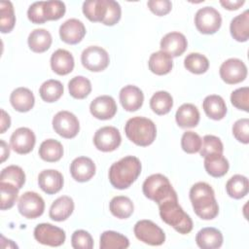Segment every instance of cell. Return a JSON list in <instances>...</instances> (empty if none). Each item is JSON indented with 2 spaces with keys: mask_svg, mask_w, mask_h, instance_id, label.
<instances>
[{
  "mask_svg": "<svg viewBox=\"0 0 249 249\" xmlns=\"http://www.w3.org/2000/svg\"><path fill=\"white\" fill-rule=\"evenodd\" d=\"M190 199L195 213L202 220H212L219 213V206L212 187L205 182H197L190 190Z\"/></svg>",
  "mask_w": 249,
  "mask_h": 249,
  "instance_id": "6da1fadb",
  "label": "cell"
},
{
  "mask_svg": "<svg viewBox=\"0 0 249 249\" xmlns=\"http://www.w3.org/2000/svg\"><path fill=\"white\" fill-rule=\"evenodd\" d=\"M141 168V162L138 158L126 156L110 166L109 181L116 189H127L138 178Z\"/></svg>",
  "mask_w": 249,
  "mask_h": 249,
  "instance_id": "7a4b0ae2",
  "label": "cell"
},
{
  "mask_svg": "<svg viewBox=\"0 0 249 249\" xmlns=\"http://www.w3.org/2000/svg\"><path fill=\"white\" fill-rule=\"evenodd\" d=\"M159 210L161 220L179 233L187 234L193 230V221L179 205L178 198L162 201L159 204Z\"/></svg>",
  "mask_w": 249,
  "mask_h": 249,
  "instance_id": "3957f363",
  "label": "cell"
},
{
  "mask_svg": "<svg viewBox=\"0 0 249 249\" xmlns=\"http://www.w3.org/2000/svg\"><path fill=\"white\" fill-rule=\"evenodd\" d=\"M126 137L137 146L146 147L151 145L157 136V127L154 122L144 117L130 118L125 125Z\"/></svg>",
  "mask_w": 249,
  "mask_h": 249,
  "instance_id": "277c9868",
  "label": "cell"
},
{
  "mask_svg": "<svg viewBox=\"0 0 249 249\" xmlns=\"http://www.w3.org/2000/svg\"><path fill=\"white\" fill-rule=\"evenodd\" d=\"M142 191L147 198L154 200L158 205L164 200L177 198V194L168 178L160 173L147 177L143 183Z\"/></svg>",
  "mask_w": 249,
  "mask_h": 249,
  "instance_id": "5b68a950",
  "label": "cell"
},
{
  "mask_svg": "<svg viewBox=\"0 0 249 249\" xmlns=\"http://www.w3.org/2000/svg\"><path fill=\"white\" fill-rule=\"evenodd\" d=\"M136 238L146 244L158 246L165 241L163 231L151 220H140L133 229Z\"/></svg>",
  "mask_w": 249,
  "mask_h": 249,
  "instance_id": "8992f818",
  "label": "cell"
},
{
  "mask_svg": "<svg viewBox=\"0 0 249 249\" xmlns=\"http://www.w3.org/2000/svg\"><path fill=\"white\" fill-rule=\"evenodd\" d=\"M195 24L196 29L202 34L216 33L222 24L220 13L213 7L200 8L195 16Z\"/></svg>",
  "mask_w": 249,
  "mask_h": 249,
  "instance_id": "52a82bcc",
  "label": "cell"
},
{
  "mask_svg": "<svg viewBox=\"0 0 249 249\" xmlns=\"http://www.w3.org/2000/svg\"><path fill=\"white\" fill-rule=\"evenodd\" d=\"M83 66L92 72H100L109 65V54L101 47L89 46L85 49L81 54Z\"/></svg>",
  "mask_w": 249,
  "mask_h": 249,
  "instance_id": "ba28073f",
  "label": "cell"
},
{
  "mask_svg": "<svg viewBox=\"0 0 249 249\" xmlns=\"http://www.w3.org/2000/svg\"><path fill=\"white\" fill-rule=\"evenodd\" d=\"M53 127L61 137L71 139L78 134L80 124L73 113L69 111H59L53 119Z\"/></svg>",
  "mask_w": 249,
  "mask_h": 249,
  "instance_id": "9c48e42d",
  "label": "cell"
},
{
  "mask_svg": "<svg viewBox=\"0 0 249 249\" xmlns=\"http://www.w3.org/2000/svg\"><path fill=\"white\" fill-rule=\"evenodd\" d=\"M18 209L23 217L27 219H36L44 213L45 201L37 193L25 192L18 199Z\"/></svg>",
  "mask_w": 249,
  "mask_h": 249,
  "instance_id": "30bf717a",
  "label": "cell"
},
{
  "mask_svg": "<svg viewBox=\"0 0 249 249\" xmlns=\"http://www.w3.org/2000/svg\"><path fill=\"white\" fill-rule=\"evenodd\" d=\"M34 237L41 244L57 247L64 243L66 235L62 229L49 223H42L35 227Z\"/></svg>",
  "mask_w": 249,
  "mask_h": 249,
  "instance_id": "8fae6325",
  "label": "cell"
},
{
  "mask_svg": "<svg viewBox=\"0 0 249 249\" xmlns=\"http://www.w3.org/2000/svg\"><path fill=\"white\" fill-rule=\"evenodd\" d=\"M220 77L229 85L238 84L247 77V67L245 63L238 58H229L220 66Z\"/></svg>",
  "mask_w": 249,
  "mask_h": 249,
  "instance_id": "7c38bea8",
  "label": "cell"
},
{
  "mask_svg": "<svg viewBox=\"0 0 249 249\" xmlns=\"http://www.w3.org/2000/svg\"><path fill=\"white\" fill-rule=\"evenodd\" d=\"M121 133L115 126H103L97 129L93 136L94 146L101 152L115 151L121 145Z\"/></svg>",
  "mask_w": 249,
  "mask_h": 249,
  "instance_id": "4fadbf2b",
  "label": "cell"
},
{
  "mask_svg": "<svg viewBox=\"0 0 249 249\" xmlns=\"http://www.w3.org/2000/svg\"><path fill=\"white\" fill-rule=\"evenodd\" d=\"M10 143L12 149L20 155L30 153L36 143L34 132L28 127H18L11 135Z\"/></svg>",
  "mask_w": 249,
  "mask_h": 249,
  "instance_id": "5bb4252c",
  "label": "cell"
},
{
  "mask_svg": "<svg viewBox=\"0 0 249 249\" xmlns=\"http://www.w3.org/2000/svg\"><path fill=\"white\" fill-rule=\"evenodd\" d=\"M117 109L116 101L110 95L97 96L89 105L90 114L98 120L112 119L116 115Z\"/></svg>",
  "mask_w": 249,
  "mask_h": 249,
  "instance_id": "9a60e30c",
  "label": "cell"
},
{
  "mask_svg": "<svg viewBox=\"0 0 249 249\" xmlns=\"http://www.w3.org/2000/svg\"><path fill=\"white\" fill-rule=\"evenodd\" d=\"M86 35L84 23L77 18H69L59 27L60 39L70 45L78 44Z\"/></svg>",
  "mask_w": 249,
  "mask_h": 249,
  "instance_id": "2e32d148",
  "label": "cell"
},
{
  "mask_svg": "<svg viewBox=\"0 0 249 249\" xmlns=\"http://www.w3.org/2000/svg\"><path fill=\"white\" fill-rule=\"evenodd\" d=\"M188 46L187 39L180 32H169L160 40V49L162 52L169 54L171 57L180 56L184 53Z\"/></svg>",
  "mask_w": 249,
  "mask_h": 249,
  "instance_id": "e0dca14e",
  "label": "cell"
},
{
  "mask_svg": "<svg viewBox=\"0 0 249 249\" xmlns=\"http://www.w3.org/2000/svg\"><path fill=\"white\" fill-rule=\"evenodd\" d=\"M70 173L74 180L78 182H87L95 174V164L88 157H78L70 164Z\"/></svg>",
  "mask_w": 249,
  "mask_h": 249,
  "instance_id": "ac0fdd59",
  "label": "cell"
},
{
  "mask_svg": "<svg viewBox=\"0 0 249 249\" xmlns=\"http://www.w3.org/2000/svg\"><path fill=\"white\" fill-rule=\"evenodd\" d=\"M120 101L125 111L134 112L142 107L144 94L138 87L127 85L120 91Z\"/></svg>",
  "mask_w": 249,
  "mask_h": 249,
  "instance_id": "d6986e66",
  "label": "cell"
},
{
  "mask_svg": "<svg viewBox=\"0 0 249 249\" xmlns=\"http://www.w3.org/2000/svg\"><path fill=\"white\" fill-rule=\"evenodd\" d=\"M38 184L46 194L54 195L63 187V176L55 169H45L38 176Z\"/></svg>",
  "mask_w": 249,
  "mask_h": 249,
  "instance_id": "ffe728a7",
  "label": "cell"
},
{
  "mask_svg": "<svg viewBox=\"0 0 249 249\" xmlns=\"http://www.w3.org/2000/svg\"><path fill=\"white\" fill-rule=\"evenodd\" d=\"M51 67L57 75H67L74 68V57L68 51L58 49L51 56Z\"/></svg>",
  "mask_w": 249,
  "mask_h": 249,
  "instance_id": "44dd1931",
  "label": "cell"
},
{
  "mask_svg": "<svg viewBox=\"0 0 249 249\" xmlns=\"http://www.w3.org/2000/svg\"><path fill=\"white\" fill-rule=\"evenodd\" d=\"M74 210V201L68 196L57 197L51 205L49 215L50 218L56 222L65 221L70 217Z\"/></svg>",
  "mask_w": 249,
  "mask_h": 249,
  "instance_id": "7402d4cb",
  "label": "cell"
},
{
  "mask_svg": "<svg viewBox=\"0 0 249 249\" xmlns=\"http://www.w3.org/2000/svg\"><path fill=\"white\" fill-rule=\"evenodd\" d=\"M196 241L199 248L216 249L223 244V234L216 228H203L196 233Z\"/></svg>",
  "mask_w": 249,
  "mask_h": 249,
  "instance_id": "603a6c76",
  "label": "cell"
},
{
  "mask_svg": "<svg viewBox=\"0 0 249 249\" xmlns=\"http://www.w3.org/2000/svg\"><path fill=\"white\" fill-rule=\"evenodd\" d=\"M10 102L15 110L24 113L31 110L35 103L33 92L27 88H18L10 95Z\"/></svg>",
  "mask_w": 249,
  "mask_h": 249,
  "instance_id": "cb8c5ba5",
  "label": "cell"
},
{
  "mask_svg": "<svg viewBox=\"0 0 249 249\" xmlns=\"http://www.w3.org/2000/svg\"><path fill=\"white\" fill-rule=\"evenodd\" d=\"M199 118L198 109L191 103L182 104L175 114L176 123L182 128L196 126L198 124Z\"/></svg>",
  "mask_w": 249,
  "mask_h": 249,
  "instance_id": "d4e9b609",
  "label": "cell"
},
{
  "mask_svg": "<svg viewBox=\"0 0 249 249\" xmlns=\"http://www.w3.org/2000/svg\"><path fill=\"white\" fill-rule=\"evenodd\" d=\"M202 108L208 118L220 121L224 119L227 114V105L222 96L211 94L204 98Z\"/></svg>",
  "mask_w": 249,
  "mask_h": 249,
  "instance_id": "484cf974",
  "label": "cell"
},
{
  "mask_svg": "<svg viewBox=\"0 0 249 249\" xmlns=\"http://www.w3.org/2000/svg\"><path fill=\"white\" fill-rule=\"evenodd\" d=\"M149 69L156 75L168 74L173 67L172 57L162 51L153 53L148 61Z\"/></svg>",
  "mask_w": 249,
  "mask_h": 249,
  "instance_id": "4316f807",
  "label": "cell"
},
{
  "mask_svg": "<svg viewBox=\"0 0 249 249\" xmlns=\"http://www.w3.org/2000/svg\"><path fill=\"white\" fill-rule=\"evenodd\" d=\"M230 31L232 38L238 42H246L249 38V11L234 17L230 24Z\"/></svg>",
  "mask_w": 249,
  "mask_h": 249,
  "instance_id": "83f0119b",
  "label": "cell"
},
{
  "mask_svg": "<svg viewBox=\"0 0 249 249\" xmlns=\"http://www.w3.org/2000/svg\"><path fill=\"white\" fill-rule=\"evenodd\" d=\"M53 39L51 33L44 28H37L30 32L27 43L30 50L34 53H44L48 51L52 45Z\"/></svg>",
  "mask_w": 249,
  "mask_h": 249,
  "instance_id": "f1b7e54d",
  "label": "cell"
},
{
  "mask_svg": "<svg viewBox=\"0 0 249 249\" xmlns=\"http://www.w3.org/2000/svg\"><path fill=\"white\" fill-rule=\"evenodd\" d=\"M108 0H88L83 4V13L88 19L102 22L107 15Z\"/></svg>",
  "mask_w": 249,
  "mask_h": 249,
  "instance_id": "f546056e",
  "label": "cell"
},
{
  "mask_svg": "<svg viewBox=\"0 0 249 249\" xmlns=\"http://www.w3.org/2000/svg\"><path fill=\"white\" fill-rule=\"evenodd\" d=\"M230 164L223 154H212L204 158V168L212 177H222L229 170Z\"/></svg>",
  "mask_w": 249,
  "mask_h": 249,
  "instance_id": "4dcf8cb0",
  "label": "cell"
},
{
  "mask_svg": "<svg viewBox=\"0 0 249 249\" xmlns=\"http://www.w3.org/2000/svg\"><path fill=\"white\" fill-rule=\"evenodd\" d=\"M39 156L48 162L58 161L63 156L62 144L55 139H47L40 145Z\"/></svg>",
  "mask_w": 249,
  "mask_h": 249,
  "instance_id": "1f68e13d",
  "label": "cell"
},
{
  "mask_svg": "<svg viewBox=\"0 0 249 249\" xmlns=\"http://www.w3.org/2000/svg\"><path fill=\"white\" fill-rule=\"evenodd\" d=\"M226 191L228 195L234 199L244 197L249 192V182L247 177L240 174L233 175L228 180L226 184Z\"/></svg>",
  "mask_w": 249,
  "mask_h": 249,
  "instance_id": "d6a6232c",
  "label": "cell"
},
{
  "mask_svg": "<svg viewBox=\"0 0 249 249\" xmlns=\"http://www.w3.org/2000/svg\"><path fill=\"white\" fill-rule=\"evenodd\" d=\"M109 209L115 217L119 219H126L133 213L134 205L129 197L124 196H117L111 199Z\"/></svg>",
  "mask_w": 249,
  "mask_h": 249,
  "instance_id": "836d02e7",
  "label": "cell"
},
{
  "mask_svg": "<svg viewBox=\"0 0 249 249\" xmlns=\"http://www.w3.org/2000/svg\"><path fill=\"white\" fill-rule=\"evenodd\" d=\"M129 246L126 236L114 231H106L100 235V249H124Z\"/></svg>",
  "mask_w": 249,
  "mask_h": 249,
  "instance_id": "e575fe53",
  "label": "cell"
},
{
  "mask_svg": "<svg viewBox=\"0 0 249 249\" xmlns=\"http://www.w3.org/2000/svg\"><path fill=\"white\" fill-rule=\"evenodd\" d=\"M63 90V85L59 81L51 79L41 85L39 94L44 101L52 103L57 101L61 97Z\"/></svg>",
  "mask_w": 249,
  "mask_h": 249,
  "instance_id": "d590c367",
  "label": "cell"
},
{
  "mask_svg": "<svg viewBox=\"0 0 249 249\" xmlns=\"http://www.w3.org/2000/svg\"><path fill=\"white\" fill-rule=\"evenodd\" d=\"M173 106V98L171 94L164 90L157 91L150 99V107L157 115L167 114Z\"/></svg>",
  "mask_w": 249,
  "mask_h": 249,
  "instance_id": "8d00e7d4",
  "label": "cell"
},
{
  "mask_svg": "<svg viewBox=\"0 0 249 249\" xmlns=\"http://www.w3.org/2000/svg\"><path fill=\"white\" fill-rule=\"evenodd\" d=\"M69 93L76 99L86 98L91 91L90 81L84 76H76L68 83Z\"/></svg>",
  "mask_w": 249,
  "mask_h": 249,
  "instance_id": "74e56055",
  "label": "cell"
},
{
  "mask_svg": "<svg viewBox=\"0 0 249 249\" xmlns=\"http://www.w3.org/2000/svg\"><path fill=\"white\" fill-rule=\"evenodd\" d=\"M184 66L194 74H203L209 68L208 58L198 53H191L184 59Z\"/></svg>",
  "mask_w": 249,
  "mask_h": 249,
  "instance_id": "f35d334b",
  "label": "cell"
},
{
  "mask_svg": "<svg viewBox=\"0 0 249 249\" xmlns=\"http://www.w3.org/2000/svg\"><path fill=\"white\" fill-rule=\"evenodd\" d=\"M16 23L14 7L10 1L0 2V29L2 33H9Z\"/></svg>",
  "mask_w": 249,
  "mask_h": 249,
  "instance_id": "ab89813d",
  "label": "cell"
},
{
  "mask_svg": "<svg viewBox=\"0 0 249 249\" xmlns=\"http://www.w3.org/2000/svg\"><path fill=\"white\" fill-rule=\"evenodd\" d=\"M0 182H7L20 189L25 183V173L22 168L18 165H9L2 169Z\"/></svg>",
  "mask_w": 249,
  "mask_h": 249,
  "instance_id": "60d3db41",
  "label": "cell"
},
{
  "mask_svg": "<svg viewBox=\"0 0 249 249\" xmlns=\"http://www.w3.org/2000/svg\"><path fill=\"white\" fill-rule=\"evenodd\" d=\"M18 188L15 185L7 183V182H0V192H1V201H0V208L1 210L10 209L14 206L18 199Z\"/></svg>",
  "mask_w": 249,
  "mask_h": 249,
  "instance_id": "b9f144b4",
  "label": "cell"
},
{
  "mask_svg": "<svg viewBox=\"0 0 249 249\" xmlns=\"http://www.w3.org/2000/svg\"><path fill=\"white\" fill-rule=\"evenodd\" d=\"M65 11H66L65 4L62 1H58V0L44 1L43 14L46 21L59 19L64 16Z\"/></svg>",
  "mask_w": 249,
  "mask_h": 249,
  "instance_id": "7bdbcfd3",
  "label": "cell"
},
{
  "mask_svg": "<svg viewBox=\"0 0 249 249\" xmlns=\"http://www.w3.org/2000/svg\"><path fill=\"white\" fill-rule=\"evenodd\" d=\"M224 146L221 139L215 135L207 134L203 137L199 150L200 156L205 158L212 154H223Z\"/></svg>",
  "mask_w": 249,
  "mask_h": 249,
  "instance_id": "ee69618b",
  "label": "cell"
},
{
  "mask_svg": "<svg viewBox=\"0 0 249 249\" xmlns=\"http://www.w3.org/2000/svg\"><path fill=\"white\" fill-rule=\"evenodd\" d=\"M200 136L194 131H186L181 138V147L187 154H195L200 150L201 147Z\"/></svg>",
  "mask_w": 249,
  "mask_h": 249,
  "instance_id": "f6af8a7d",
  "label": "cell"
},
{
  "mask_svg": "<svg viewBox=\"0 0 249 249\" xmlns=\"http://www.w3.org/2000/svg\"><path fill=\"white\" fill-rule=\"evenodd\" d=\"M231 104L245 112H249V88L243 87L233 90L231 94Z\"/></svg>",
  "mask_w": 249,
  "mask_h": 249,
  "instance_id": "bcb514c9",
  "label": "cell"
},
{
  "mask_svg": "<svg viewBox=\"0 0 249 249\" xmlns=\"http://www.w3.org/2000/svg\"><path fill=\"white\" fill-rule=\"evenodd\" d=\"M71 245L75 249H91L93 247V239L87 231L77 230L71 236Z\"/></svg>",
  "mask_w": 249,
  "mask_h": 249,
  "instance_id": "7dc6e473",
  "label": "cell"
},
{
  "mask_svg": "<svg viewBox=\"0 0 249 249\" xmlns=\"http://www.w3.org/2000/svg\"><path fill=\"white\" fill-rule=\"evenodd\" d=\"M232 134L235 139L243 144L249 142V120L247 118L237 120L232 125Z\"/></svg>",
  "mask_w": 249,
  "mask_h": 249,
  "instance_id": "c3c4849f",
  "label": "cell"
},
{
  "mask_svg": "<svg viewBox=\"0 0 249 249\" xmlns=\"http://www.w3.org/2000/svg\"><path fill=\"white\" fill-rule=\"evenodd\" d=\"M121 16H122V9L120 4L114 0H108L107 15L104 20L102 21V23L109 26L115 25L121 19Z\"/></svg>",
  "mask_w": 249,
  "mask_h": 249,
  "instance_id": "681fc988",
  "label": "cell"
},
{
  "mask_svg": "<svg viewBox=\"0 0 249 249\" xmlns=\"http://www.w3.org/2000/svg\"><path fill=\"white\" fill-rule=\"evenodd\" d=\"M147 5L150 11L159 17L167 15L172 9V3L169 0H150Z\"/></svg>",
  "mask_w": 249,
  "mask_h": 249,
  "instance_id": "f907efd6",
  "label": "cell"
},
{
  "mask_svg": "<svg viewBox=\"0 0 249 249\" xmlns=\"http://www.w3.org/2000/svg\"><path fill=\"white\" fill-rule=\"evenodd\" d=\"M43 5L44 1L34 2L31 4L27 10V18L28 19L36 24H41L46 22L44 14H43Z\"/></svg>",
  "mask_w": 249,
  "mask_h": 249,
  "instance_id": "816d5d0a",
  "label": "cell"
},
{
  "mask_svg": "<svg viewBox=\"0 0 249 249\" xmlns=\"http://www.w3.org/2000/svg\"><path fill=\"white\" fill-rule=\"evenodd\" d=\"M245 3L244 0H221L220 4L229 11H235Z\"/></svg>",
  "mask_w": 249,
  "mask_h": 249,
  "instance_id": "f5cc1de1",
  "label": "cell"
},
{
  "mask_svg": "<svg viewBox=\"0 0 249 249\" xmlns=\"http://www.w3.org/2000/svg\"><path fill=\"white\" fill-rule=\"evenodd\" d=\"M11 125V118L9 114L4 110L1 109V121H0V133H4Z\"/></svg>",
  "mask_w": 249,
  "mask_h": 249,
  "instance_id": "db71d44e",
  "label": "cell"
},
{
  "mask_svg": "<svg viewBox=\"0 0 249 249\" xmlns=\"http://www.w3.org/2000/svg\"><path fill=\"white\" fill-rule=\"evenodd\" d=\"M0 143H1V162H4L10 156V148L4 140H1Z\"/></svg>",
  "mask_w": 249,
  "mask_h": 249,
  "instance_id": "11a10c76",
  "label": "cell"
}]
</instances>
